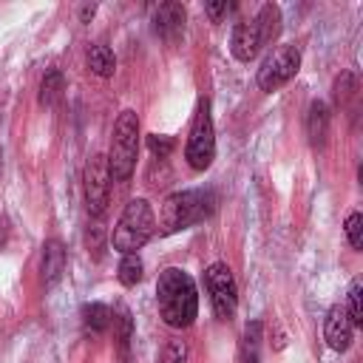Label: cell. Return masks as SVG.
<instances>
[{"label":"cell","instance_id":"20","mask_svg":"<svg viewBox=\"0 0 363 363\" xmlns=\"http://www.w3.org/2000/svg\"><path fill=\"white\" fill-rule=\"evenodd\" d=\"M343 309H346L352 326H363V284H360V278L352 281L349 295H346V306H343Z\"/></svg>","mask_w":363,"mask_h":363},{"label":"cell","instance_id":"24","mask_svg":"<svg viewBox=\"0 0 363 363\" xmlns=\"http://www.w3.org/2000/svg\"><path fill=\"white\" fill-rule=\"evenodd\" d=\"M147 147H150L159 159H167V156H170V150H173V139H170V136L150 133V136H147Z\"/></svg>","mask_w":363,"mask_h":363},{"label":"cell","instance_id":"17","mask_svg":"<svg viewBox=\"0 0 363 363\" xmlns=\"http://www.w3.org/2000/svg\"><path fill=\"white\" fill-rule=\"evenodd\" d=\"M88 68L96 74V77H111L113 68H116V57L108 45H91L88 48Z\"/></svg>","mask_w":363,"mask_h":363},{"label":"cell","instance_id":"16","mask_svg":"<svg viewBox=\"0 0 363 363\" xmlns=\"http://www.w3.org/2000/svg\"><path fill=\"white\" fill-rule=\"evenodd\" d=\"M261 340H264V335H261V320L247 323V329H244V335H241V360H244V363H258V360H261Z\"/></svg>","mask_w":363,"mask_h":363},{"label":"cell","instance_id":"9","mask_svg":"<svg viewBox=\"0 0 363 363\" xmlns=\"http://www.w3.org/2000/svg\"><path fill=\"white\" fill-rule=\"evenodd\" d=\"M352 337H354V326L346 315L343 306H332L323 318V340L332 352H346L352 346Z\"/></svg>","mask_w":363,"mask_h":363},{"label":"cell","instance_id":"2","mask_svg":"<svg viewBox=\"0 0 363 363\" xmlns=\"http://www.w3.org/2000/svg\"><path fill=\"white\" fill-rule=\"evenodd\" d=\"M153 230H156V218L150 204L145 199H130L111 233V247L122 255H130L150 241Z\"/></svg>","mask_w":363,"mask_h":363},{"label":"cell","instance_id":"1","mask_svg":"<svg viewBox=\"0 0 363 363\" xmlns=\"http://www.w3.org/2000/svg\"><path fill=\"white\" fill-rule=\"evenodd\" d=\"M156 303H159V318L170 329H187L199 315L196 281L179 267L162 269L156 281Z\"/></svg>","mask_w":363,"mask_h":363},{"label":"cell","instance_id":"18","mask_svg":"<svg viewBox=\"0 0 363 363\" xmlns=\"http://www.w3.org/2000/svg\"><path fill=\"white\" fill-rule=\"evenodd\" d=\"M62 88H65L62 74H60L57 68L45 71V77H43V82H40V102H43V105H54V102L60 99Z\"/></svg>","mask_w":363,"mask_h":363},{"label":"cell","instance_id":"11","mask_svg":"<svg viewBox=\"0 0 363 363\" xmlns=\"http://www.w3.org/2000/svg\"><path fill=\"white\" fill-rule=\"evenodd\" d=\"M261 34H258V26L250 20V23H235L233 28V37H230V51L238 62H250L258 48H261Z\"/></svg>","mask_w":363,"mask_h":363},{"label":"cell","instance_id":"5","mask_svg":"<svg viewBox=\"0 0 363 363\" xmlns=\"http://www.w3.org/2000/svg\"><path fill=\"white\" fill-rule=\"evenodd\" d=\"M184 159L193 170H207L216 159V130H213V116H210V102L201 99L193 116V128L187 136Z\"/></svg>","mask_w":363,"mask_h":363},{"label":"cell","instance_id":"21","mask_svg":"<svg viewBox=\"0 0 363 363\" xmlns=\"http://www.w3.org/2000/svg\"><path fill=\"white\" fill-rule=\"evenodd\" d=\"M346 238H349L352 250H363V216L360 213H349V218H346Z\"/></svg>","mask_w":363,"mask_h":363},{"label":"cell","instance_id":"19","mask_svg":"<svg viewBox=\"0 0 363 363\" xmlns=\"http://www.w3.org/2000/svg\"><path fill=\"white\" fill-rule=\"evenodd\" d=\"M142 258L136 255V252H130V255H122V261H119V269H116V275H119V284H125V286H136L139 281H142Z\"/></svg>","mask_w":363,"mask_h":363},{"label":"cell","instance_id":"26","mask_svg":"<svg viewBox=\"0 0 363 363\" xmlns=\"http://www.w3.org/2000/svg\"><path fill=\"white\" fill-rule=\"evenodd\" d=\"M204 11H207L213 20H221V14L227 11V3H207V6H204Z\"/></svg>","mask_w":363,"mask_h":363},{"label":"cell","instance_id":"3","mask_svg":"<svg viewBox=\"0 0 363 363\" xmlns=\"http://www.w3.org/2000/svg\"><path fill=\"white\" fill-rule=\"evenodd\" d=\"M136 153H139V116H136V111L125 108L113 122V139H111V150L105 156L113 182L130 179V173L136 167Z\"/></svg>","mask_w":363,"mask_h":363},{"label":"cell","instance_id":"28","mask_svg":"<svg viewBox=\"0 0 363 363\" xmlns=\"http://www.w3.org/2000/svg\"><path fill=\"white\" fill-rule=\"evenodd\" d=\"M3 244H6V221L0 218V247H3Z\"/></svg>","mask_w":363,"mask_h":363},{"label":"cell","instance_id":"6","mask_svg":"<svg viewBox=\"0 0 363 363\" xmlns=\"http://www.w3.org/2000/svg\"><path fill=\"white\" fill-rule=\"evenodd\" d=\"M204 286H207V295H210L216 318L230 320L235 315V306H238V286H235L233 269L224 261L210 264L204 269Z\"/></svg>","mask_w":363,"mask_h":363},{"label":"cell","instance_id":"13","mask_svg":"<svg viewBox=\"0 0 363 363\" xmlns=\"http://www.w3.org/2000/svg\"><path fill=\"white\" fill-rule=\"evenodd\" d=\"M329 108H326V102H320V99H315L312 105H309V113H306V136H309V142L312 145H323V139H326V133H329Z\"/></svg>","mask_w":363,"mask_h":363},{"label":"cell","instance_id":"25","mask_svg":"<svg viewBox=\"0 0 363 363\" xmlns=\"http://www.w3.org/2000/svg\"><path fill=\"white\" fill-rule=\"evenodd\" d=\"M119 326H122V332H119V346L128 349V343H130V312H128L125 306L119 309Z\"/></svg>","mask_w":363,"mask_h":363},{"label":"cell","instance_id":"4","mask_svg":"<svg viewBox=\"0 0 363 363\" xmlns=\"http://www.w3.org/2000/svg\"><path fill=\"white\" fill-rule=\"evenodd\" d=\"M210 210H213L210 190H176L162 204V233L173 235L179 230H187L196 221L207 218Z\"/></svg>","mask_w":363,"mask_h":363},{"label":"cell","instance_id":"27","mask_svg":"<svg viewBox=\"0 0 363 363\" xmlns=\"http://www.w3.org/2000/svg\"><path fill=\"white\" fill-rule=\"evenodd\" d=\"M94 11H96V6H82V9H79V20L88 23V20L94 17Z\"/></svg>","mask_w":363,"mask_h":363},{"label":"cell","instance_id":"12","mask_svg":"<svg viewBox=\"0 0 363 363\" xmlns=\"http://www.w3.org/2000/svg\"><path fill=\"white\" fill-rule=\"evenodd\" d=\"M62 272H65V250L57 238H51L43 247V281H45V286H54Z\"/></svg>","mask_w":363,"mask_h":363},{"label":"cell","instance_id":"8","mask_svg":"<svg viewBox=\"0 0 363 363\" xmlns=\"http://www.w3.org/2000/svg\"><path fill=\"white\" fill-rule=\"evenodd\" d=\"M111 170H108V159L94 153L85 162V173H82V187H85V207L91 216L105 213L108 199H111Z\"/></svg>","mask_w":363,"mask_h":363},{"label":"cell","instance_id":"22","mask_svg":"<svg viewBox=\"0 0 363 363\" xmlns=\"http://www.w3.org/2000/svg\"><path fill=\"white\" fill-rule=\"evenodd\" d=\"M184 360H187V346L182 340H170L159 357V363H184Z\"/></svg>","mask_w":363,"mask_h":363},{"label":"cell","instance_id":"15","mask_svg":"<svg viewBox=\"0 0 363 363\" xmlns=\"http://www.w3.org/2000/svg\"><path fill=\"white\" fill-rule=\"evenodd\" d=\"M255 26H258V34H261V43H269L278 31H281V9L275 6V3H264L261 6V11L255 14V20H252Z\"/></svg>","mask_w":363,"mask_h":363},{"label":"cell","instance_id":"14","mask_svg":"<svg viewBox=\"0 0 363 363\" xmlns=\"http://www.w3.org/2000/svg\"><path fill=\"white\" fill-rule=\"evenodd\" d=\"M82 326H85V332H91V335H102V332L111 326V309H108L105 303H99V301L85 303V306H82Z\"/></svg>","mask_w":363,"mask_h":363},{"label":"cell","instance_id":"10","mask_svg":"<svg viewBox=\"0 0 363 363\" xmlns=\"http://www.w3.org/2000/svg\"><path fill=\"white\" fill-rule=\"evenodd\" d=\"M184 17H187V14H184V6H182V3H173V0L159 3V6L153 9V17H150L156 37H162V40H176V37L182 34V28H184Z\"/></svg>","mask_w":363,"mask_h":363},{"label":"cell","instance_id":"7","mask_svg":"<svg viewBox=\"0 0 363 363\" xmlns=\"http://www.w3.org/2000/svg\"><path fill=\"white\" fill-rule=\"evenodd\" d=\"M301 68V48L298 45H278L258 68V88L261 91H278L286 85Z\"/></svg>","mask_w":363,"mask_h":363},{"label":"cell","instance_id":"23","mask_svg":"<svg viewBox=\"0 0 363 363\" xmlns=\"http://www.w3.org/2000/svg\"><path fill=\"white\" fill-rule=\"evenodd\" d=\"M352 94H354V77L346 71V74H340V77L335 79V102H337V105H343Z\"/></svg>","mask_w":363,"mask_h":363}]
</instances>
